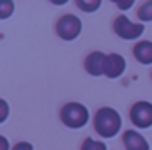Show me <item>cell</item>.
<instances>
[{"label":"cell","instance_id":"obj_1","mask_svg":"<svg viewBox=\"0 0 152 150\" xmlns=\"http://www.w3.org/2000/svg\"><path fill=\"white\" fill-rule=\"evenodd\" d=\"M120 127H122V117L118 115L117 110L108 108V106L97 110L96 117H94V129L99 136L113 138L115 134H118Z\"/></svg>","mask_w":152,"mask_h":150},{"label":"cell","instance_id":"obj_2","mask_svg":"<svg viewBox=\"0 0 152 150\" xmlns=\"http://www.w3.org/2000/svg\"><path fill=\"white\" fill-rule=\"evenodd\" d=\"M60 118L69 129H81L88 122V110L81 103H67L60 111Z\"/></svg>","mask_w":152,"mask_h":150},{"label":"cell","instance_id":"obj_3","mask_svg":"<svg viewBox=\"0 0 152 150\" xmlns=\"http://www.w3.org/2000/svg\"><path fill=\"white\" fill-rule=\"evenodd\" d=\"M113 30L120 39L133 41V39H138L143 34L145 27H143V23H133L127 16H118L113 21Z\"/></svg>","mask_w":152,"mask_h":150},{"label":"cell","instance_id":"obj_4","mask_svg":"<svg viewBox=\"0 0 152 150\" xmlns=\"http://www.w3.org/2000/svg\"><path fill=\"white\" fill-rule=\"evenodd\" d=\"M57 34L64 41H75L81 34V20L75 14H66L57 23Z\"/></svg>","mask_w":152,"mask_h":150},{"label":"cell","instance_id":"obj_5","mask_svg":"<svg viewBox=\"0 0 152 150\" xmlns=\"http://www.w3.org/2000/svg\"><path fill=\"white\" fill-rule=\"evenodd\" d=\"M131 122L140 127V129H147L152 125V103L147 101H138L136 104H133L131 108Z\"/></svg>","mask_w":152,"mask_h":150},{"label":"cell","instance_id":"obj_6","mask_svg":"<svg viewBox=\"0 0 152 150\" xmlns=\"http://www.w3.org/2000/svg\"><path fill=\"white\" fill-rule=\"evenodd\" d=\"M126 71V58L118 53H110L106 55V62H104V76L115 79L118 76L124 74Z\"/></svg>","mask_w":152,"mask_h":150},{"label":"cell","instance_id":"obj_7","mask_svg":"<svg viewBox=\"0 0 152 150\" xmlns=\"http://www.w3.org/2000/svg\"><path fill=\"white\" fill-rule=\"evenodd\" d=\"M104 62L106 55L101 51H92L85 58V69L90 76H103L104 74Z\"/></svg>","mask_w":152,"mask_h":150},{"label":"cell","instance_id":"obj_8","mask_svg":"<svg viewBox=\"0 0 152 150\" xmlns=\"http://www.w3.org/2000/svg\"><path fill=\"white\" fill-rule=\"evenodd\" d=\"M122 140H124V147L127 150H151L149 141L138 131H133V129L126 131Z\"/></svg>","mask_w":152,"mask_h":150},{"label":"cell","instance_id":"obj_9","mask_svg":"<svg viewBox=\"0 0 152 150\" xmlns=\"http://www.w3.org/2000/svg\"><path fill=\"white\" fill-rule=\"evenodd\" d=\"M134 58L143 64V66H151L152 64V41H140L134 48H133Z\"/></svg>","mask_w":152,"mask_h":150},{"label":"cell","instance_id":"obj_10","mask_svg":"<svg viewBox=\"0 0 152 150\" xmlns=\"http://www.w3.org/2000/svg\"><path fill=\"white\" fill-rule=\"evenodd\" d=\"M14 12V2L11 0H0V20L11 18Z\"/></svg>","mask_w":152,"mask_h":150},{"label":"cell","instance_id":"obj_11","mask_svg":"<svg viewBox=\"0 0 152 150\" xmlns=\"http://www.w3.org/2000/svg\"><path fill=\"white\" fill-rule=\"evenodd\" d=\"M138 18H140L142 21H147V23L152 21V0L142 4V7L138 9Z\"/></svg>","mask_w":152,"mask_h":150},{"label":"cell","instance_id":"obj_12","mask_svg":"<svg viewBox=\"0 0 152 150\" xmlns=\"http://www.w3.org/2000/svg\"><path fill=\"white\" fill-rule=\"evenodd\" d=\"M76 5H78L81 11H85V12H94V11H97V9L101 7V0H92V2L78 0V2H76Z\"/></svg>","mask_w":152,"mask_h":150},{"label":"cell","instance_id":"obj_13","mask_svg":"<svg viewBox=\"0 0 152 150\" xmlns=\"http://www.w3.org/2000/svg\"><path fill=\"white\" fill-rule=\"evenodd\" d=\"M81 150H108V147L103 143V141H97V140H92V138H87L81 145Z\"/></svg>","mask_w":152,"mask_h":150},{"label":"cell","instance_id":"obj_14","mask_svg":"<svg viewBox=\"0 0 152 150\" xmlns=\"http://www.w3.org/2000/svg\"><path fill=\"white\" fill-rule=\"evenodd\" d=\"M7 117H9V103L4 101V99H0V124L5 122Z\"/></svg>","mask_w":152,"mask_h":150},{"label":"cell","instance_id":"obj_15","mask_svg":"<svg viewBox=\"0 0 152 150\" xmlns=\"http://www.w3.org/2000/svg\"><path fill=\"white\" fill-rule=\"evenodd\" d=\"M12 150H34V147H32V143H28V141H18V143L12 147Z\"/></svg>","mask_w":152,"mask_h":150},{"label":"cell","instance_id":"obj_16","mask_svg":"<svg viewBox=\"0 0 152 150\" xmlns=\"http://www.w3.org/2000/svg\"><path fill=\"white\" fill-rule=\"evenodd\" d=\"M0 150H12L9 145V140L5 136H0Z\"/></svg>","mask_w":152,"mask_h":150},{"label":"cell","instance_id":"obj_17","mask_svg":"<svg viewBox=\"0 0 152 150\" xmlns=\"http://www.w3.org/2000/svg\"><path fill=\"white\" fill-rule=\"evenodd\" d=\"M115 4H117L120 9H129V7L134 4V0H127V2H115Z\"/></svg>","mask_w":152,"mask_h":150}]
</instances>
